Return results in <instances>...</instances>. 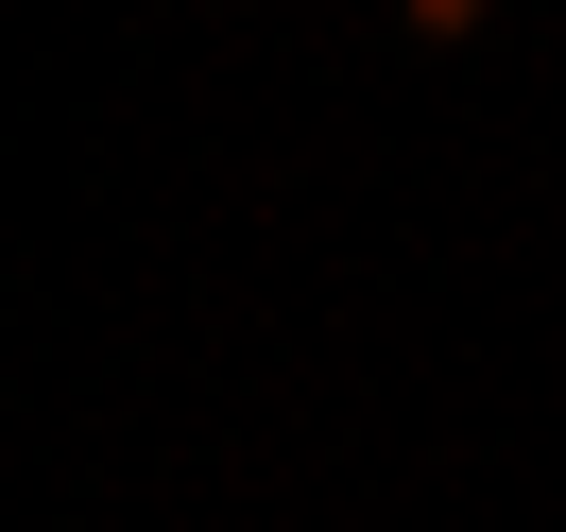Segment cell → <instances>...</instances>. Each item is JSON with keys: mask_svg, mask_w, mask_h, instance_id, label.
<instances>
[{"mask_svg": "<svg viewBox=\"0 0 566 532\" xmlns=\"http://www.w3.org/2000/svg\"><path fill=\"white\" fill-rule=\"evenodd\" d=\"M395 18H412L429 52H463V35H481V18H497V0H395Z\"/></svg>", "mask_w": 566, "mask_h": 532, "instance_id": "cell-1", "label": "cell"}]
</instances>
